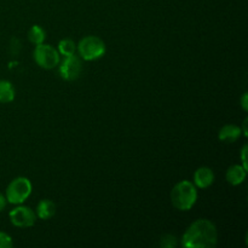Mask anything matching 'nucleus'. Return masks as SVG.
<instances>
[{
    "mask_svg": "<svg viewBox=\"0 0 248 248\" xmlns=\"http://www.w3.org/2000/svg\"><path fill=\"white\" fill-rule=\"evenodd\" d=\"M218 242V230L215 223L206 218L196 219L182 235L184 248H213Z\"/></svg>",
    "mask_w": 248,
    "mask_h": 248,
    "instance_id": "f257e3e1",
    "label": "nucleus"
},
{
    "mask_svg": "<svg viewBox=\"0 0 248 248\" xmlns=\"http://www.w3.org/2000/svg\"><path fill=\"white\" fill-rule=\"evenodd\" d=\"M170 198L176 210L186 212L198 201V188L190 181H181L172 188Z\"/></svg>",
    "mask_w": 248,
    "mask_h": 248,
    "instance_id": "f03ea898",
    "label": "nucleus"
},
{
    "mask_svg": "<svg viewBox=\"0 0 248 248\" xmlns=\"http://www.w3.org/2000/svg\"><path fill=\"white\" fill-rule=\"evenodd\" d=\"M107 46L103 39L96 35H86L77 44V52L84 61H97L106 55Z\"/></svg>",
    "mask_w": 248,
    "mask_h": 248,
    "instance_id": "7ed1b4c3",
    "label": "nucleus"
},
{
    "mask_svg": "<svg viewBox=\"0 0 248 248\" xmlns=\"http://www.w3.org/2000/svg\"><path fill=\"white\" fill-rule=\"evenodd\" d=\"M31 190L33 186L27 177H16L7 186L5 198L11 205H22L31 196Z\"/></svg>",
    "mask_w": 248,
    "mask_h": 248,
    "instance_id": "20e7f679",
    "label": "nucleus"
},
{
    "mask_svg": "<svg viewBox=\"0 0 248 248\" xmlns=\"http://www.w3.org/2000/svg\"><path fill=\"white\" fill-rule=\"evenodd\" d=\"M33 58L39 67L43 68V69L50 70L58 67L61 55L58 53L57 48L53 47L52 45L43 43L35 45V48L33 51Z\"/></svg>",
    "mask_w": 248,
    "mask_h": 248,
    "instance_id": "39448f33",
    "label": "nucleus"
},
{
    "mask_svg": "<svg viewBox=\"0 0 248 248\" xmlns=\"http://www.w3.org/2000/svg\"><path fill=\"white\" fill-rule=\"evenodd\" d=\"M9 218L11 224L16 228H31L36 222L35 211L23 205H16L14 210L10 211Z\"/></svg>",
    "mask_w": 248,
    "mask_h": 248,
    "instance_id": "423d86ee",
    "label": "nucleus"
},
{
    "mask_svg": "<svg viewBox=\"0 0 248 248\" xmlns=\"http://www.w3.org/2000/svg\"><path fill=\"white\" fill-rule=\"evenodd\" d=\"M58 70H60L61 78L65 81H74L81 74V58L78 57L77 55L63 57V60L60 61V64H58Z\"/></svg>",
    "mask_w": 248,
    "mask_h": 248,
    "instance_id": "0eeeda50",
    "label": "nucleus"
},
{
    "mask_svg": "<svg viewBox=\"0 0 248 248\" xmlns=\"http://www.w3.org/2000/svg\"><path fill=\"white\" fill-rule=\"evenodd\" d=\"M194 186L198 189H207L215 183V172L207 166H201L194 172Z\"/></svg>",
    "mask_w": 248,
    "mask_h": 248,
    "instance_id": "6e6552de",
    "label": "nucleus"
},
{
    "mask_svg": "<svg viewBox=\"0 0 248 248\" xmlns=\"http://www.w3.org/2000/svg\"><path fill=\"white\" fill-rule=\"evenodd\" d=\"M247 177V169H245L241 164L232 165L227 170L225 179L232 186H237L245 182Z\"/></svg>",
    "mask_w": 248,
    "mask_h": 248,
    "instance_id": "1a4fd4ad",
    "label": "nucleus"
},
{
    "mask_svg": "<svg viewBox=\"0 0 248 248\" xmlns=\"http://www.w3.org/2000/svg\"><path fill=\"white\" fill-rule=\"evenodd\" d=\"M242 136L241 127L234 124H228L224 125L218 132V138L219 140H222L223 143H227V144H232L235 143L240 137Z\"/></svg>",
    "mask_w": 248,
    "mask_h": 248,
    "instance_id": "9d476101",
    "label": "nucleus"
},
{
    "mask_svg": "<svg viewBox=\"0 0 248 248\" xmlns=\"http://www.w3.org/2000/svg\"><path fill=\"white\" fill-rule=\"evenodd\" d=\"M35 215H36V218H39V219H43V220L51 219V218L56 215L55 202L48 200V199H44V200L39 201V203L36 205Z\"/></svg>",
    "mask_w": 248,
    "mask_h": 248,
    "instance_id": "9b49d317",
    "label": "nucleus"
},
{
    "mask_svg": "<svg viewBox=\"0 0 248 248\" xmlns=\"http://www.w3.org/2000/svg\"><path fill=\"white\" fill-rule=\"evenodd\" d=\"M16 96L15 87L9 80H0V103H11Z\"/></svg>",
    "mask_w": 248,
    "mask_h": 248,
    "instance_id": "f8f14e48",
    "label": "nucleus"
},
{
    "mask_svg": "<svg viewBox=\"0 0 248 248\" xmlns=\"http://www.w3.org/2000/svg\"><path fill=\"white\" fill-rule=\"evenodd\" d=\"M57 51L61 56L63 57H67V56L75 55L77 52V44L72 39H62V40L58 43Z\"/></svg>",
    "mask_w": 248,
    "mask_h": 248,
    "instance_id": "ddd939ff",
    "label": "nucleus"
},
{
    "mask_svg": "<svg viewBox=\"0 0 248 248\" xmlns=\"http://www.w3.org/2000/svg\"><path fill=\"white\" fill-rule=\"evenodd\" d=\"M46 31L41 28L40 26H31L28 31V40L33 45H39V44L45 43Z\"/></svg>",
    "mask_w": 248,
    "mask_h": 248,
    "instance_id": "4468645a",
    "label": "nucleus"
},
{
    "mask_svg": "<svg viewBox=\"0 0 248 248\" xmlns=\"http://www.w3.org/2000/svg\"><path fill=\"white\" fill-rule=\"evenodd\" d=\"M160 246L165 248H173L177 246V237L174 235L166 234L160 237Z\"/></svg>",
    "mask_w": 248,
    "mask_h": 248,
    "instance_id": "2eb2a0df",
    "label": "nucleus"
},
{
    "mask_svg": "<svg viewBox=\"0 0 248 248\" xmlns=\"http://www.w3.org/2000/svg\"><path fill=\"white\" fill-rule=\"evenodd\" d=\"M14 246L12 237L7 232H0V248H11Z\"/></svg>",
    "mask_w": 248,
    "mask_h": 248,
    "instance_id": "dca6fc26",
    "label": "nucleus"
},
{
    "mask_svg": "<svg viewBox=\"0 0 248 248\" xmlns=\"http://www.w3.org/2000/svg\"><path fill=\"white\" fill-rule=\"evenodd\" d=\"M247 153H248V147L247 144H245L241 149V161H242V166L245 169H247Z\"/></svg>",
    "mask_w": 248,
    "mask_h": 248,
    "instance_id": "f3484780",
    "label": "nucleus"
},
{
    "mask_svg": "<svg viewBox=\"0 0 248 248\" xmlns=\"http://www.w3.org/2000/svg\"><path fill=\"white\" fill-rule=\"evenodd\" d=\"M241 107L245 111L248 110V94L247 92H245L241 97Z\"/></svg>",
    "mask_w": 248,
    "mask_h": 248,
    "instance_id": "a211bd4d",
    "label": "nucleus"
},
{
    "mask_svg": "<svg viewBox=\"0 0 248 248\" xmlns=\"http://www.w3.org/2000/svg\"><path fill=\"white\" fill-rule=\"evenodd\" d=\"M6 198H5L4 194L0 193V212H2V211L5 210V207H6Z\"/></svg>",
    "mask_w": 248,
    "mask_h": 248,
    "instance_id": "6ab92c4d",
    "label": "nucleus"
}]
</instances>
